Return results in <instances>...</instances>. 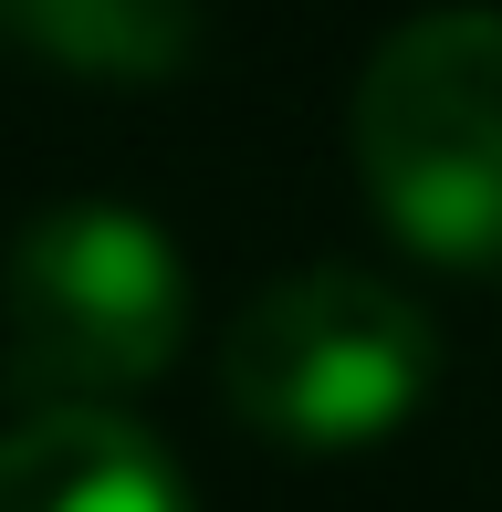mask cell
Instances as JSON below:
<instances>
[{"mask_svg":"<svg viewBox=\"0 0 502 512\" xmlns=\"http://www.w3.org/2000/svg\"><path fill=\"white\" fill-rule=\"evenodd\" d=\"M356 178L419 262L502 272V11L450 0L367 53Z\"/></svg>","mask_w":502,"mask_h":512,"instance_id":"6da1fadb","label":"cell"},{"mask_svg":"<svg viewBox=\"0 0 502 512\" xmlns=\"http://www.w3.org/2000/svg\"><path fill=\"white\" fill-rule=\"evenodd\" d=\"M0 512H199L168 439L116 408H42L0 429Z\"/></svg>","mask_w":502,"mask_h":512,"instance_id":"277c9868","label":"cell"},{"mask_svg":"<svg viewBox=\"0 0 502 512\" xmlns=\"http://www.w3.org/2000/svg\"><path fill=\"white\" fill-rule=\"evenodd\" d=\"M429 377H440L429 314L356 262L283 272L220 335V398L272 450H367V439H398L419 418Z\"/></svg>","mask_w":502,"mask_h":512,"instance_id":"7a4b0ae2","label":"cell"},{"mask_svg":"<svg viewBox=\"0 0 502 512\" xmlns=\"http://www.w3.org/2000/svg\"><path fill=\"white\" fill-rule=\"evenodd\" d=\"M0 32L74 84H168L199 53V0H0Z\"/></svg>","mask_w":502,"mask_h":512,"instance_id":"5b68a950","label":"cell"},{"mask_svg":"<svg viewBox=\"0 0 502 512\" xmlns=\"http://www.w3.org/2000/svg\"><path fill=\"white\" fill-rule=\"evenodd\" d=\"M0 324H11V398L32 418L105 408V398L178 366V345H189V262L147 209H116V199L42 209L11 241Z\"/></svg>","mask_w":502,"mask_h":512,"instance_id":"3957f363","label":"cell"}]
</instances>
